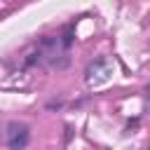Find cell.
Here are the masks:
<instances>
[{
	"mask_svg": "<svg viewBox=\"0 0 150 150\" xmlns=\"http://www.w3.org/2000/svg\"><path fill=\"white\" fill-rule=\"evenodd\" d=\"M110 75H112V63L105 61V59H101V61L89 63V68H87V73H84V80H87L89 87H98V84L108 82Z\"/></svg>",
	"mask_w": 150,
	"mask_h": 150,
	"instance_id": "obj_1",
	"label": "cell"
},
{
	"mask_svg": "<svg viewBox=\"0 0 150 150\" xmlns=\"http://www.w3.org/2000/svg\"><path fill=\"white\" fill-rule=\"evenodd\" d=\"M5 141L12 150H23L28 143V127L21 122H9L7 131H5Z\"/></svg>",
	"mask_w": 150,
	"mask_h": 150,
	"instance_id": "obj_2",
	"label": "cell"
}]
</instances>
